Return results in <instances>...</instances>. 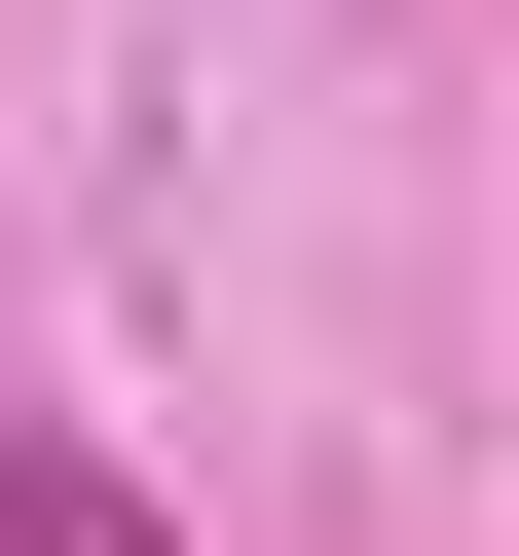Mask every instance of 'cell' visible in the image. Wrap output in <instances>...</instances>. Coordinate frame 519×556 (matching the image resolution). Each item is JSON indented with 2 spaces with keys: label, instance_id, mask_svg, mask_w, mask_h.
Here are the masks:
<instances>
[{
  "label": "cell",
  "instance_id": "6da1fadb",
  "mask_svg": "<svg viewBox=\"0 0 519 556\" xmlns=\"http://www.w3.org/2000/svg\"><path fill=\"white\" fill-rule=\"evenodd\" d=\"M0 556H186V519H149V482H112L75 408H0Z\"/></svg>",
  "mask_w": 519,
  "mask_h": 556
}]
</instances>
